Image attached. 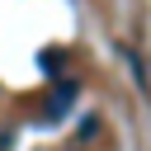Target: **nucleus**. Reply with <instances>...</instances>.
Returning <instances> with one entry per match:
<instances>
[{
  "instance_id": "nucleus-1",
  "label": "nucleus",
  "mask_w": 151,
  "mask_h": 151,
  "mask_svg": "<svg viewBox=\"0 0 151 151\" xmlns=\"http://www.w3.org/2000/svg\"><path fill=\"white\" fill-rule=\"evenodd\" d=\"M76 99H80V85H76V80H61V85L47 94V104H42V118H47V123H61V118L76 109Z\"/></svg>"
},
{
  "instance_id": "nucleus-2",
  "label": "nucleus",
  "mask_w": 151,
  "mask_h": 151,
  "mask_svg": "<svg viewBox=\"0 0 151 151\" xmlns=\"http://www.w3.org/2000/svg\"><path fill=\"white\" fill-rule=\"evenodd\" d=\"M38 66H42V76L57 80V76L66 71V52H61V47H42V52H38Z\"/></svg>"
}]
</instances>
